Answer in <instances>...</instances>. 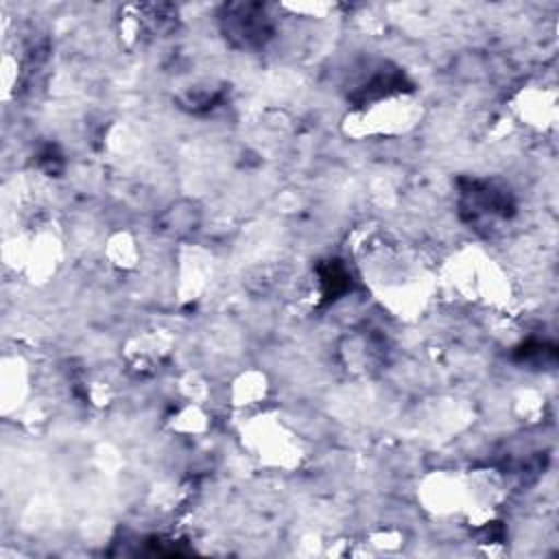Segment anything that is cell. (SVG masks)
Listing matches in <instances>:
<instances>
[{
    "mask_svg": "<svg viewBox=\"0 0 559 559\" xmlns=\"http://www.w3.org/2000/svg\"><path fill=\"white\" fill-rule=\"evenodd\" d=\"M218 17L225 39L236 48H260L273 37V17L264 4H225Z\"/></svg>",
    "mask_w": 559,
    "mask_h": 559,
    "instance_id": "1",
    "label": "cell"
}]
</instances>
